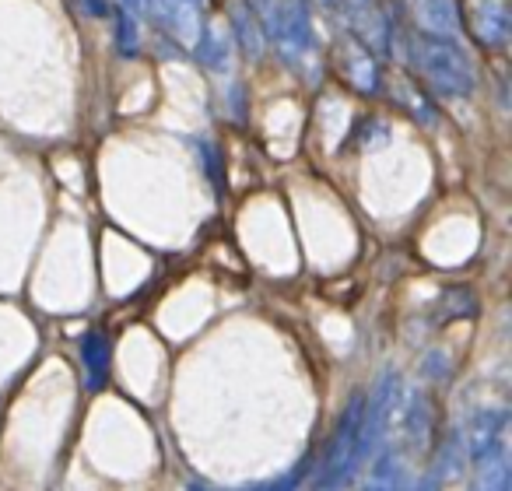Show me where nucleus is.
I'll list each match as a JSON object with an SVG mask.
<instances>
[{
    "instance_id": "15",
    "label": "nucleus",
    "mask_w": 512,
    "mask_h": 491,
    "mask_svg": "<svg viewBox=\"0 0 512 491\" xmlns=\"http://www.w3.org/2000/svg\"><path fill=\"white\" fill-rule=\"evenodd\" d=\"M123 11H130V15H137V11H144V0H116Z\"/></svg>"
},
{
    "instance_id": "4",
    "label": "nucleus",
    "mask_w": 512,
    "mask_h": 491,
    "mask_svg": "<svg viewBox=\"0 0 512 491\" xmlns=\"http://www.w3.org/2000/svg\"><path fill=\"white\" fill-rule=\"evenodd\" d=\"M460 25L474 36L477 46L502 53L512 39V11L509 0H463L460 4Z\"/></svg>"
},
{
    "instance_id": "18",
    "label": "nucleus",
    "mask_w": 512,
    "mask_h": 491,
    "mask_svg": "<svg viewBox=\"0 0 512 491\" xmlns=\"http://www.w3.org/2000/svg\"><path fill=\"white\" fill-rule=\"evenodd\" d=\"M253 4H260V0H253Z\"/></svg>"
},
{
    "instance_id": "8",
    "label": "nucleus",
    "mask_w": 512,
    "mask_h": 491,
    "mask_svg": "<svg viewBox=\"0 0 512 491\" xmlns=\"http://www.w3.org/2000/svg\"><path fill=\"white\" fill-rule=\"evenodd\" d=\"M344 78L362 95L383 92V67H379L376 53H372L369 46H351V50L344 53Z\"/></svg>"
},
{
    "instance_id": "14",
    "label": "nucleus",
    "mask_w": 512,
    "mask_h": 491,
    "mask_svg": "<svg viewBox=\"0 0 512 491\" xmlns=\"http://www.w3.org/2000/svg\"><path fill=\"white\" fill-rule=\"evenodd\" d=\"M302 477H306V467H295L292 474L278 477V481H267V484H260V488H249V491H299Z\"/></svg>"
},
{
    "instance_id": "11",
    "label": "nucleus",
    "mask_w": 512,
    "mask_h": 491,
    "mask_svg": "<svg viewBox=\"0 0 512 491\" xmlns=\"http://www.w3.org/2000/svg\"><path fill=\"white\" fill-rule=\"evenodd\" d=\"M470 491H509V460H505V449L477 460V477L470 484Z\"/></svg>"
},
{
    "instance_id": "1",
    "label": "nucleus",
    "mask_w": 512,
    "mask_h": 491,
    "mask_svg": "<svg viewBox=\"0 0 512 491\" xmlns=\"http://www.w3.org/2000/svg\"><path fill=\"white\" fill-rule=\"evenodd\" d=\"M407 53H411V64L425 88L446 95V99H467L474 92L477 85L474 60L449 36H428V32L425 36H414Z\"/></svg>"
},
{
    "instance_id": "13",
    "label": "nucleus",
    "mask_w": 512,
    "mask_h": 491,
    "mask_svg": "<svg viewBox=\"0 0 512 491\" xmlns=\"http://www.w3.org/2000/svg\"><path fill=\"white\" fill-rule=\"evenodd\" d=\"M235 32H239V43L242 50L249 53V57H256V53H264V36H260V22H256L253 15H235Z\"/></svg>"
},
{
    "instance_id": "17",
    "label": "nucleus",
    "mask_w": 512,
    "mask_h": 491,
    "mask_svg": "<svg viewBox=\"0 0 512 491\" xmlns=\"http://www.w3.org/2000/svg\"><path fill=\"white\" fill-rule=\"evenodd\" d=\"M190 491H204V488H190Z\"/></svg>"
},
{
    "instance_id": "3",
    "label": "nucleus",
    "mask_w": 512,
    "mask_h": 491,
    "mask_svg": "<svg viewBox=\"0 0 512 491\" xmlns=\"http://www.w3.org/2000/svg\"><path fill=\"white\" fill-rule=\"evenodd\" d=\"M267 36L285 60H302L313 53V22H309V0H278L267 8Z\"/></svg>"
},
{
    "instance_id": "7",
    "label": "nucleus",
    "mask_w": 512,
    "mask_h": 491,
    "mask_svg": "<svg viewBox=\"0 0 512 491\" xmlns=\"http://www.w3.org/2000/svg\"><path fill=\"white\" fill-rule=\"evenodd\" d=\"M505 411H477L467 425V435H463V449H467L470 460H484L491 453H502L505 442Z\"/></svg>"
},
{
    "instance_id": "12",
    "label": "nucleus",
    "mask_w": 512,
    "mask_h": 491,
    "mask_svg": "<svg viewBox=\"0 0 512 491\" xmlns=\"http://www.w3.org/2000/svg\"><path fill=\"white\" fill-rule=\"evenodd\" d=\"M116 50L123 53V57H137V50H141V36H137V22L130 11L120 8V18H116Z\"/></svg>"
},
{
    "instance_id": "16",
    "label": "nucleus",
    "mask_w": 512,
    "mask_h": 491,
    "mask_svg": "<svg viewBox=\"0 0 512 491\" xmlns=\"http://www.w3.org/2000/svg\"><path fill=\"white\" fill-rule=\"evenodd\" d=\"M316 4H323V8H330V4H334V0H316Z\"/></svg>"
},
{
    "instance_id": "2",
    "label": "nucleus",
    "mask_w": 512,
    "mask_h": 491,
    "mask_svg": "<svg viewBox=\"0 0 512 491\" xmlns=\"http://www.w3.org/2000/svg\"><path fill=\"white\" fill-rule=\"evenodd\" d=\"M362 411H365V397L355 393L351 404L344 407V414L337 418V428L330 435V446L323 453V467L316 474V491H341L351 481L358 467L365 460V446H362Z\"/></svg>"
},
{
    "instance_id": "6",
    "label": "nucleus",
    "mask_w": 512,
    "mask_h": 491,
    "mask_svg": "<svg viewBox=\"0 0 512 491\" xmlns=\"http://www.w3.org/2000/svg\"><path fill=\"white\" fill-rule=\"evenodd\" d=\"M78 351H81V383H85V393H102L109 383V372H113V341L102 330H88L81 337Z\"/></svg>"
},
{
    "instance_id": "9",
    "label": "nucleus",
    "mask_w": 512,
    "mask_h": 491,
    "mask_svg": "<svg viewBox=\"0 0 512 491\" xmlns=\"http://www.w3.org/2000/svg\"><path fill=\"white\" fill-rule=\"evenodd\" d=\"M411 11L428 36H453L460 29V4L456 0H411Z\"/></svg>"
},
{
    "instance_id": "5",
    "label": "nucleus",
    "mask_w": 512,
    "mask_h": 491,
    "mask_svg": "<svg viewBox=\"0 0 512 491\" xmlns=\"http://www.w3.org/2000/svg\"><path fill=\"white\" fill-rule=\"evenodd\" d=\"M144 11L176 39L183 50H193L204 36V0H144Z\"/></svg>"
},
{
    "instance_id": "10",
    "label": "nucleus",
    "mask_w": 512,
    "mask_h": 491,
    "mask_svg": "<svg viewBox=\"0 0 512 491\" xmlns=\"http://www.w3.org/2000/svg\"><path fill=\"white\" fill-rule=\"evenodd\" d=\"M365 491H404V460H400V453H383L372 463Z\"/></svg>"
}]
</instances>
